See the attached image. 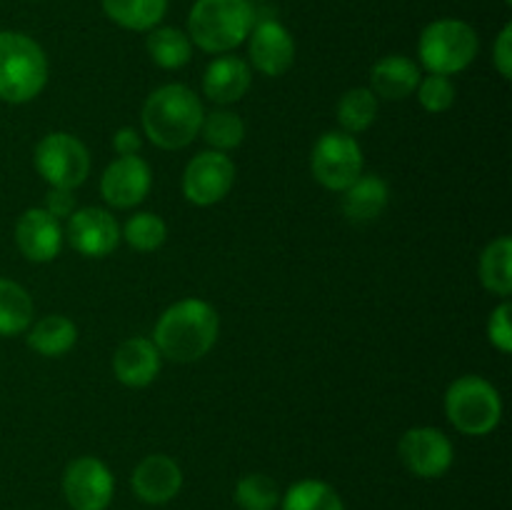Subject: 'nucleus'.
Here are the masks:
<instances>
[{
	"label": "nucleus",
	"mask_w": 512,
	"mask_h": 510,
	"mask_svg": "<svg viewBox=\"0 0 512 510\" xmlns=\"http://www.w3.org/2000/svg\"><path fill=\"white\" fill-rule=\"evenodd\" d=\"M218 313L200 298H185L170 305L158 318L153 343L163 358L173 363H195L218 340Z\"/></svg>",
	"instance_id": "nucleus-1"
},
{
	"label": "nucleus",
	"mask_w": 512,
	"mask_h": 510,
	"mask_svg": "<svg viewBox=\"0 0 512 510\" xmlns=\"http://www.w3.org/2000/svg\"><path fill=\"white\" fill-rule=\"evenodd\" d=\"M205 110L198 95L180 83L153 90L143 105V130L163 150H180L195 140L203 125Z\"/></svg>",
	"instance_id": "nucleus-2"
},
{
	"label": "nucleus",
	"mask_w": 512,
	"mask_h": 510,
	"mask_svg": "<svg viewBox=\"0 0 512 510\" xmlns=\"http://www.w3.org/2000/svg\"><path fill=\"white\" fill-rule=\"evenodd\" d=\"M253 25L250 0H195L188 15V38L205 53L225 55L248 40Z\"/></svg>",
	"instance_id": "nucleus-3"
},
{
	"label": "nucleus",
	"mask_w": 512,
	"mask_h": 510,
	"mask_svg": "<svg viewBox=\"0 0 512 510\" xmlns=\"http://www.w3.org/2000/svg\"><path fill=\"white\" fill-rule=\"evenodd\" d=\"M48 83V58L30 35L0 30V100L30 103Z\"/></svg>",
	"instance_id": "nucleus-4"
},
{
	"label": "nucleus",
	"mask_w": 512,
	"mask_h": 510,
	"mask_svg": "<svg viewBox=\"0 0 512 510\" xmlns=\"http://www.w3.org/2000/svg\"><path fill=\"white\" fill-rule=\"evenodd\" d=\"M480 48L478 33L458 18H440L425 25L418 40L420 63L433 75H455L468 68Z\"/></svg>",
	"instance_id": "nucleus-5"
},
{
	"label": "nucleus",
	"mask_w": 512,
	"mask_h": 510,
	"mask_svg": "<svg viewBox=\"0 0 512 510\" xmlns=\"http://www.w3.org/2000/svg\"><path fill=\"white\" fill-rule=\"evenodd\" d=\"M445 415L465 435H488L503 418V400L493 383L480 375H463L445 393Z\"/></svg>",
	"instance_id": "nucleus-6"
},
{
	"label": "nucleus",
	"mask_w": 512,
	"mask_h": 510,
	"mask_svg": "<svg viewBox=\"0 0 512 510\" xmlns=\"http://www.w3.org/2000/svg\"><path fill=\"white\" fill-rule=\"evenodd\" d=\"M35 170L50 188L75 190L90 173L88 148L70 133H50L35 148Z\"/></svg>",
	"instance_id": "nucleus-7"
},
{
	"label": "nucleus",
	"mask_w": 512,
	"mask_h": 510,
	"mask_svg": "<svg viewBox=\"0 0 512 510\" xmlns=\"http://www.w3.org/2000/svg\"><path fill=\"white\" fill-rule=\"evenodd\" d=\"M310 168L323 188L343 193L355 178L363 175V150L348 133H323L313 145Z\"/></svg>",
	"instance_id": "nucleus-8"
},
{
	"label": "nucleus",
	"mask_w": 512,
	"mask_h": 510,
	"mask_svg": "<svg viewBox=\"0 0 512 510\" xmlns=\"http://www.w3.org/2000/svg\"><path fill=\"white\" fill-rule=\"evenodd\" d=\"M235 183L233 160L218 150H203L195 155L183 173V195L193 205L208 208L220 203Z\"/></svg>",
	"instance_id": "nucleus-9"
},
{
	"label": "nucleus",
	"mask_w": 512,
	"mask_h": 510,
	"mask_svg": "<svg viewBox=\"0 0 512 510\" xmlns=\"http://www.w3.org/2000/svg\"><path fill=\"white\" fill-rule=\"evenodd\" d=\"M113 493V473L100 458L83 455L65 468L63 495L73 510H105Z\"/></svg>",
	"instance_id": "nucleus-10"
},
{
	"label": "nucleus",
	"mask_w": 512,
	"mask_h": 510,
	"mask_svg": "<svg viewBox=\"0 0 512 510\" xmlns=\"http://www.w3.org/2000/svg\"><path fill=\"white\" fill-rule=\"evenodd\" d=\"M400 460L418 478H440L453 465V443L438 428H410L400 438Z\"/></svg>",
	"instance_id": "nucleus-11"
},
{
	"label": "nucleus",
	"mask_w": 512,
	"mask_h": 510,
	"mask_svg": "<svg viewBox=\"0 0 512 510\" xmlns=\"http://www.w3.org/2000/svg\"><path fill=\"white\" fill-rule=\"evenodd\" d=\"M150 183H153V175H150L148 163L138 155H130V158L113 160L105 168L100 178V195L113 208L128 210L143 203L145 195L150 193Z\"/></svg>",
	"instance_id": "nucleus-12"
},
{
	"label": "nucleus",
	"mask_w": 512,
	"mask_h": 510,
	"mask_svg": "<svg viewBox=\"0 0 512 510\" xmlns=\"http://www.w3.org/2000/svg\"><path fill=\"white\" fill-rule=\"evenodd\" d=\"M68 240L85 258H105L120 243V225L105 208H80L68 220Z\"/></svg>",
	"instance_id": "nucleus-13"
},
{
	"label": "nucleus",
	"mask_w": 512,
	"mask_h": 510,
	"mask_svg": "<svg viewBox=\"0 0 512 510\" xmlns=\"http://www.w3.org/2000/svg\"><path fill=\"white\" fill-rule=\"evenodd\" d=\"M248 55L255 70L278 78L295 63V40L278 20H260L248 35Z\"/></svg>",
	"instance_id": "nucleus-14"
},
{
	"label": "nucleus",
	"mask_w": 512,
	"mask_h": 510,
	"mask_svg": "<svg viewBox=\"0 0 512 510\" xmlns=\"http://www.w3.org/2000/svg\"><path fill=\"white\" fill-rule=\"evenodd\" d=\"M15 243L20 253L33 263H48L58 258L63 248V228L45 208H30L15 223Z\"/></svg>",
	"instance_id": "nucleus-15"
},
{
	"label": "nucleus",
	"mask_w": 512,
	"mask_h": 510,
	"mask_svg": "<svg viewBox=\"0 0 512 510\" xmlns=\"http://www.w3.org/2000/svg\"><path fill=\"white\" fill-rule=\"evenodd\" d=\"M130 485L143 503L163 505L183 488V470L168 455H148L133 470Z\"/></svg>",
	"instance_id": "nucleus-16"
},
{
	"label": "nucleus",
	"mask_w": 512,
	"mask_h": 510,
	"mask_svg": "<svg viewBox=\"0 0 512 510\" xmlns=\"http://www.w3.org/2000/svg\"><path fill=\"white\" fill-rule=\"evenodd\" d=\"M160 358L153 340L128 338L118 345L113 355V373L128 388H145L160 373Z\"/></svg>",
	"instance_id": "nucleus-17"
},
{
	"label": "nucleus",
	"mask_w": 512,
	"mask_h": 510,
	"mask_svg": "<svg viewBox=\"0 0 512 510\" xmlns=\"http://www.w3.org/2000/svg\"><path fill=\"white\" fill-rule=\"evenodd\" d=\"M250 65L238 55H220L205 68L203 90L213 103L230 105L243 98L250 88Z\"/></svg>",
	"instance_id": "nucleus-18"
},
{
	"label": "nucleus",
	"mask_w": 512,
	"mask_h": 510,
	"mask_svg": "<svg viewBox=\"0 0 512 510\" xmlns=\"http://www.w3.org/2000/svg\"><path fill=\"white\" fill-rule=\"evenodd\" d=\"M375 98L405 100L418 90L420 68L405 55H385L370 70Z\"/></svg>",
	"instance_id": "nucleus-19"
},
{
	"label": "nucleus",
	"mask_w": 512,
	"mask_h": 510,
	"mask_svg": "<svg viewBox=\"0 0 512 510\" xmlns=\"http://www.w3.org/2000/svg\"><path fill=\"white\" fill-rule=\"evenodd\" d=\"M388 183L378 175H360L343 190V213L355 223L375 220L388 208Z\"/></svg>",
	"instance_id": "nucleus-20"
},
{
	"label": "nucleus",
	"mask_w": 512,
	"mask_h": 510,
	"mask_svg": "<svg viewBox=\"0 0 512 510\" xmlns=\"http://www.w3.org/2000/svg\"><path fill=\"white\" fill-rule=\"evenodd\" d=\"M105 15L125 30L150 33L168 13V0H100Z\"/></svg>",
	"instance_id": "nucleus-21"
},
{
	"label": "nucleus",
	"mask_w": 512,
	"mask_h": 510,
	"mask_svg": "<svg viewBox=\"0 0 512 510\" xmlns=\"http://www.w3.org/2000/svg\"><path fill=\"white\" fill-rule=\"evenodd\" d=\"M78 340V328L65 315H48L38 320L28 333V345L43 358H60L68 353Z\"/></svg>",
	"instance_id": "nucleus-22"
},
{
	"label": "nucleus",
	"mask_w": 512,
	"mask_h": 510,
	"mask_svg": "<svg viewBox=\"0 0 512 510\" xmlns=\"http://www.w3.org/2000/svg\"><path fill=\"white\" fill-rule=\"evenodd\" d=\"M145 48H148L150 60L163 70L183 68L193 55V43H190L188 33H183L180 28H168V25L150 30Z\"/></svg>",
	"instance_id": "nucleus-23"
},
{
	"label": "nucleus",
	"mask_w": 512,
	"mask_h": 510,
	"mask_svg": "<svg viewBox=\"0 0 512 510\" xmlns=\"http://www.w3.org/2000/svg\"><path fill=\"white\" fill-rule=\"evenodd\" d=\"M480 280L495 295H510L512 290V240L508 235L495 238L480 255Z\"/></svg>",
	"instance_id": "nucleus-24"
},
{
	"label": "nucleus",
	"mask_w": 512,
	"mask_h": 510,
	"mask_svg": "<svg viewBox=\"0 0 512 510\" xmlns=\"http://www.w3.org/2000/svg\"><path fill=\"white\" fill-rule=\"evenodd\" d=\"M33 323V300L15 280L0 278V335H20Z\"/></svg>",
	"instance_id": "nucleus-25"
},
{
	"label": "nucleus",
	"mask_w": 512,
	"mask_h": 510,
	"mask_svg": "<svg viewBox=\"0 0 512 510\" xmlns=\"http://www.w3.org/2000/svg\"><path fill=\"white\" fill-rule=\"evenodd\" d=\"M280 510H345V505L333 485L308 478L290 485Z\"/></svg>",
	"instance_id": "nucleus-26"
},
{
	"label": "nucleus",
	"mask_w": 512,
	"mask_h": 510,
	"mask_svg": "<svg viewBox=\"0 0 512 510\" xmlns=\"http://www.w3.org/2000/svg\"><path fill=\"white\" fill-rule=\"evenodd\" d=\"M378 118V98L370 88H353L338 100V123L343 133H363Z\"/></svg>",
	"instance_id": "nucleus-27"
},
{
	"label": "nucleus",
	"mask_w": 512,
	"mask_h": 510,
	"mask_svg": "<svg viewBox=\"0 0 512 510\" xmlns=\"http://www.w3.org/2000/svg\"><path fill=\"white\" fill-rule=\"evenodd\" d=\"M200 135L208 145H213V150L225 153V150H233L243 143L245 138V123L238 113H230V110H213L203 118L200 125Z\"/></svg>",
	"instance_id": "nucleus-28"
},
{
	"label": "nucleus",
	"mask_w": 512,
	"mask_h": 510,
	"mask_svg": "<svg viewBox=\"0 0 512 510\" xmlns=\"http://www.w3.org/2000/svg\"><path fill=\"white\" fill-rule=\"evenodd\" d=\"M120 238H125V243L140 253H153L168 238V225L155 213H135L120 230Z\"/></svg>",
	"instance_id": "nucleus-29"
},
{
	"label": "nucleus",
	"mask_w": 512,
	"mask_h": 510,
	"mask_svg": "<svg viewBox=\"0 0 512 510\" xmlns=\"http://www.w3.org/2000/svg\"><path fill=\"white\" fill-rule=\"evenodd\" d=\"M235 500L243 510H275V505L280 503V493L275 480L263 473H253L238 480Z\"/></svg>",
	"instance_id": "nucleus-30"
},
{
	"label": "nucleus",
	"mask_w": 512,
	"mask_h": 510,
	"mask_svg": "<svg viewBox=\"0 0 512 510\" xmlns=\"http://www.w3.org/2000/svg\"><path fill=\"white\" fill-rule=\"evenodd\" d=\"M418 100L428 113L438 115L445 113L455 103V85L448 75H433L420 78L418 83Z\"/></svg>",
	"instance_id": "nucleus-31"
},
{
	"label": "nucleus",
	"mask_w": 512,
	"mask_h": 510,
	"mask_svg": "<svg viewBox=\"0 0 512 510\" xmlns=\"http://www.w3.org/2000/svg\"><path fill=\"white\" fill-rule=\"evenodd\" d=\"M510 303L498 305V308L490 313L488 320V338L500 353H510L512 350V325H510Z\"/></svg>",
	"instance_id": "nucleus-32"
},
{
	"label": "nucleus",
	"mask_w": 512,
	"mask_h": 510,
	"mask_svg": "<svg viewBox=\"0 0 512 510\" xmlns=\"http://www.w3.org/2000/svg\"><path fill=\"white\" fill-rule=\"evenodd\" d=\"M493 63L505 80L512 78V25L508 23L500 30L493 48Z\"/></svg>",
	"instance_id": "nucleus-33"
},
{
	"label": "nucleus",
	"mask_w": 512,
	"mask_h": 510,
	"mask_svg": "<svg viewBox=\"0 0 512 510\" xmlns=\"http://www.w3.org/2000/svg\"><path fill=\"white\" fill-rule=\"evenodd\" d=\"M45 210H48L53 218H70L75 213V198L73 190L63 188H50L45 195Z\"/></svg>",
	"instance_id": "nucleus-34"
},
{
	"label": "nucleus",
	"mask_w": 512,
	"mask_h": 510,
	"mask_svg": "<svg viewBox=\"0 0 512 510\" xmlns=\"http://www.w3.org/2000/svg\"><path fill=\"white\" fill-rule=\"evenodd\" d=\"M113 148L120 158H130V155L140 153L143 140H140V133L135 128H120L118 133L113 135Z\"/></svg>",
	"instance_id": "nucleus-35"
},
{
	"label": "nucleus",
	"mask_w": 512,
	"mask_h": 510,
	"mask_svg": "<svg viewBox=\"0 0 512 510\" xmlns=\"http://www.w3.org/2000/svg\"><path fill=\"white\" fill-rule=\"evenodd\" d=\"M505 3H508V5H510V3H512V0H505Z\"/></svg>",
	"instance_id": "nucleus-36"
},
{
	"label": "nucleus",
	"mask_w": 512,
	"mask_h": 510,
	"mask_svg": "<svg viewBox=\"0 0 512 510\" xmlns=\"http://www.w3.org/2000/svg\"><path fill=\"white\" fill-rule=\"evenodd\" d=\"M250 3H253V0H250Z\"/></svg>",
	"instance_id": "nucleus-37"
}]
</instances>
